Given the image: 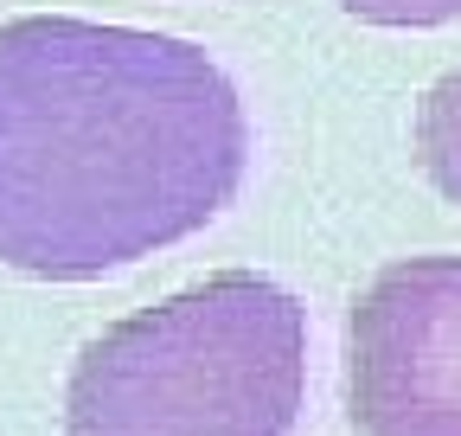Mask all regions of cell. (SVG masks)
Listing matches in <instances>:
<instances>
[{"label": "cell", "instance_id": "6da1fadb", "mask_svg": "<svg viewBox=\"0 0 461 436\" xmlns=\"http://www.w3.org/2000/svg\"><path fill=\"white\" fill-rule=\"evenodd\" d=\"M250 123L199 45L32 14L0 26V263L90 283L238 199Z\"/></svg>", "mask_w": 461, "mask_h": 436}, {"label": "cell", "instance_id": "7a4b0ae2", "mask_svg": "<svg viewBox=\"0 0 461 436\" xmlns=\"http://www.w3.org/2000/svg\"><path fill=\"white\" fill-rule=\"evenodd\" d=\"M308 392V314L230 269L96 334L65 392V436H288Z\"/></svg>", "mask_w": 461, "mask_h": 436}, {"label": "cell", "instance_id": "3957f363", "mask_svg": "<svg viewBox=\"0 0 461 436\" xmlns=\"http://www.w3.org/2000/svg\"><path fill=\"white\" fill-rule=\"evenodd\" d=\"M359 436H461V257H403L353 308Z\"/></svg>", "mask_w": 461, "mask_h": 436}, {"label": "cell", "instance_id": "277c9868", "mask_svg": "<svg viewBox=\"0 0 461 436\" xmlns=\"http://www.w3.org/2000/svg\"><path fill=\"white\" fill-rule=\"evenodd\" d=\"M417 160H423V174L461 205V71L429 84V96L417 109Z\"/></svg>", "mask_w": 461, "mask_h": 436}, {"label": "cell", "instance_id": "5b68a950", "mask_svg": "<svg viewBox=\"0 0 461 436\" xmlns=\"http://www.w3.org/2000/svg\"><path fill=\"white\" fill-rule=\"evenodd\" d=\"M366 26H442L461 20V0H339Z\"/></svg>", "mask_w": 461, "mask_h": 436}]
</instances>
